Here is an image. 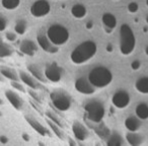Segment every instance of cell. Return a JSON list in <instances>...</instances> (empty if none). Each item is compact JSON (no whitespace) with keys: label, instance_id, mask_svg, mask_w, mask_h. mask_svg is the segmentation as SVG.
Listing matches in <instances>:
<instances>
[{"label":"cell","instance_id":"31","mask_svg":"<svg viewBox=\"0 0 148 146\" xmlns=\"http://www.w3.org/2000/svg\"><path fill=\"white\" fill-rule=\"evenodd\" d=\"M127 9L130 13H136L139 10V5L136 2H130L127 6Z\"/></svg>","mask_w":148,"mask_h":146},{"label":"cell","instance_id":"32","mask_svg":"<svg viewBox=\"0 0 148 146\" xmlns=\"http://www.w3.org/2000/svg\"><path fill=\"white\" fill-rule=\"evenodd\" d=\"M5 37H6L7 41L9 42H14L16 40V34L15 33H12V32H7L5 34Z\"/></svg>","mask_w":148,"mask_h":146},{"label":"cell","instance_id":"10","mask_svg":"<svg viewBox=\"0 0 148 146\" xmlns=\"http://www.w3.org/2000/svg\"><path fill=\"white\" fill-rule=\"evenodd\" d=\"M74 87L78 93H82V95H93L95 93V87L93 86L90 83V81L88 80V78H85V77H80V78H77L75 83H74Z\"/></svg>","mask_w":148,"mask_h":146},{"label":"cell","instance_id":"7","mask_svg":"<svg viewBox=\"0 0 148 146\" xmlns=\"http://www.w3.org/2000/svg\"><path fill=\"white\" fill-rule=\"evenodd\" d=\"M51 11V5L48 0H37L32 4L31 13L33 16L40 19L49 14Z\"/></svg>","mask_w":148,"mask_h":146},{"label":"cell","instance_id":"38","mask_svg":"<svg viewBox=\"0 0 148 146\" xmlns=\"http://www.w3.org/2000/svg\"><path fill=\"white\" fill-rule=\"evenodd\" d=\"M107 51L108 52H112V51H113V46H112L111 44L107 46Z\"/></svg>","mask_w":148,"mask_h":146},{"label":"cell","instance_id":"34","mask_svg":"<svg viewBox=\"0 0 148 146\" xmlns=\"http://www.w3.org/2000/svg\"><path fill=\"white\" fill-rule=\"evenodd\" d=\"M7 27V23L4 19L0 17V32H3Z\"/></svg>","mask_w":148,"mask_h":146},{"label":"cell","instance_id":"47","mask_svg":"<svg viewBox=\"0 0 148 146\" xmlns=\"http://www.w3.org/2000/svg\"><path fill=\"white\" fill-rule=\"evenodd\" d=\"M115 1H118V0H115Z\"/></svg>","mask_w":148,"mask_h":146},{"label":"cell","instance_id":"30","mask_svg":"<svg viewBox=\"0 0 148 146\" xmlns=\"http://www.w3.org/2000/svg\"><path fill=\"white\" fill-rule=\"evenodd\" d=\"M10 84L13 88H15V90H18V91H21V93H25V88L23 87V85L21 84V82H18V81L12 80Z\"/></svg>","mask_w":148,"mask_h":146},{"label":"cell","instance_id":"5","mask_svg":"<svg viewBox=\"0 0 148 146\" xmlns=\"http://www.w3.org/2000/svg\"><path fill=\"white\" fill-rule=\"evenodd\" d=\"M47 36L50 41L58 47L65 45L70 38L69 31L64 25H52L48 29Z\"/></svg>","mask_w":148,"mask_h":146},{"label":"cell","instance_id":"21","mask_svg":"<svg viewBox=\"0 0 148 146\" xmlns=\"http://www.w3.org/2000/svg\"><path fill=\"white\" fill-rule=\"evenodd\" d=\"M71 14L73 15L75 19H82L86 16L87 9H86V7H85L83 4H81V3H76V4H74L73 6H72Z\"/></svg>","mask_w":148,"mask_h":146},{"label":"cell","instance_id":"35","mask_svg":"<svg viewBox=\"0 0 148 146\" xmlns=\"http://www.w3.org/2000/svg\"><path fill=\"white\" fill-rule=\"evenodd\" d=\"M29 95H31V97H34V99H35V101H37L38 103H42V101L40 99V97H38V95L34 90H29Z\"/></svg>","mask_w":148,"mask_h":146},{"label":"cell","instance_id":"4","mask_svg":"<svg viewBox=\"0 0 148 146\" xmlns=\"http://www.w3.org/2000/svg\"><path fill=\"white\" fill-rule=\"evenodd\" d=\"M84 111L86 120H88V121L92 122L95 124L101 123L106 114L103 104L99 101H97V99L87 101L84 106Z\"/></svg>","mask_w":148,"mask_h":146},{"label":"cell","instance_id":"46","mask_svg":"<svg viewBox=\"0 0 148 146\" xmlns=\"http://www.w3.org/2000/svg\"><path fill=\"white\" fill-rule=\"evenodd\" d=\"M0 117H1V112H0Z\"/></svg>","mask_w":148,"mask_h":146},{"label":"cell","instance_id":"8","mask_svg":"<svg viewBox=\"0 0 148 146\" xmlns=\"http://www.w3.org/2000/svg\"><path fill=\"white\" fill-rule=\"evenodd\" d=\"M45 76L48 81L57 83L62 79L63 76V69L57 63H50L46 65L45 68Z\"/></svg>","mask_w":148,"mask_h":146},{"label":"cell","instance_id":"42","mask_svg":"<svg viewBox=\"0 0 148 146\" xmlns=\"http://www.w3.org/2000/svg\"><path fill=\"white\" fill-rule=\"evenodd\" d=\"M145 21H146V23L148 25V14L146 15V19H145Z\"/></svg>","mask_w":148,"mask_h":146},{"label":"cell","instance_id":"11","mask_svg":"<svg viewBox=\"0 0 148 146\" xmlns=\"http://www.w3.org/2000/svg\"><path fill=\"white\" fill-rule=\"evenodd\" d=\"M37 43L40 47L42 48V50L47 53H50V54H55L59 51L58 49V46L54 45L50 39L48 38L47 35H44V34H39L37 36Z\"/></svg>","mask_w":148,"mask_h":146},{"label":"cell","instance_id":"2","mask_svg":"<svg viewBox=\"0 0 148 146\" xmlns=\"http://www.w3.org/2000/svg\"><path fill=\"white\" fill-rule=\"evenodd\" d=\"M136 47V38L129 25L123 23L120 27V52L122 55L129 56Z\"/></svg>","mask_w":148,"mask_h":146},{"label":"cell","instance_id":"27","mask_svg":"<svg viewBox=\"0 0 148 146\" xmlns=\"http://www.w3.org/2000/svg\"><path fill=\"white\" fill-rule=\"evenodd\" d=\"M107 144L110 146H118V145H122L123 141H122V138L120 137L118 134H114V135H112L111 138L108 140Z\"/></svg>","mask_w":148,"mask_h":146},{"label":"cell","instance_id":"28","mask_svg":"<svg viewBox=\"0 0 148 146\" xmlns=\"http://www.w3.org/2000/svg\"><path fill=\"white\" fill-rule=\"evenodd\" d=\"M15 33L18 34V35H23L27 29V23H25V21L21 19V21H17V23H15Z\"/></svg>","mask_w":148,"mask_h":146},{"label":"cell","instance_id":"18","mask_svg":"<svg viewBox=\"0 0 148 146\" xmlns=\"http://www.w3.org/2000/svg\"><path fill=\"white\" fill-rule=\"evenodd\" d=\"M125 127L128 131L130 132H137L138 130L141 127V122H140V119L136 116H130L127 119L125 120Z\"/></svg>","mask_w":148,"mask_h":146},{"label":"cell","instance_id":"19","mask_svg":"<svg viewBox=\"0 0 148 146\" xmlns=\"http://www.w3.org/2000/svg\"><path fill=\"white\" fill-rule=\"evenodd\" d=\"M27 71H29L38 81H41V82H43V83H46L48 81V79L46 78V76H45V73H43V72L41 71V69H40L37 65H35V64H29V65H27Z\"/></svg>","mask_w":148,"mask_h":146},{"label":"cell","instance_id":"17","mask_svg":"<svg viewBox=\"0 0 148 146\" xmlns=\"http://www.w3.org/2000/svg\"><path fill=\"white\" fill-rule=\"evenodd\" d=\"M19 79H21L25 85L31 87L32 89L40 88V83L38 82V80L33 76V75H31V73H27V72L21 71L19 72Z\"/></svg>","mask_w":148,"mask_h":146},{"label":"cell","instance_id":"16","mask_svg":"<svg viewBox=\"0 0 148 146\" xmlns=\"http://www.w3.org/2000/svg\"><path fill=\"white\" fill-rule=\"evenodd\" d=\"M25 120L27 122L29 123V125L35 130L37 133H39L40 135L42 136H49L50 135V132L47 128H45L43 125H42L40 122H38L36 119H34L33 117H29V116H25Z\"/></svg>","mask_w":148,"mask_h":146},{"label":"cell","instance_id":"9","mask_svg":"<svg viewBox=\"0 0 148 146\" xmlns=\"http://www.w3.org/2000/svg\"><path fill=\"white\" fill-rule=\"evenodd\" d=\"M130 95L124 89H120L117 90L112 97V104L114 105V107L117 109H126L130 104Z\"/></svg>","mask_w":148,"mask_h":146},{"label":"cell","instance_id":"40","mask_svg":"<svg viewBox=\"0 0 148 146\" xmlns=\"http://www.w3.org/2000/svg\"><path fill=\"white\" fill-rule=\"evenodd\" d=\"M91 27H92V23L89 21V23H86V29H91Z\"/></svg>","mask_w":148,"mask_h":146},{"label":"cell","instance_id":"20","mask_svg":"<svg viewBox=\"0 0 148 146\" xmlns=\"http://www.w3.org/2000/svg\"><path fill=\"white\" fill-rule=\"evenodd\" d=\"M0 72L1 74L5 77L6 79L9 80H14V81H18L19 79V74H17V72L14 69L8 67V66H0Z\"/></svg>","mask_w":148,"mask_h":146},{"label":"cell","instance_id":"48","mask_svg":"<svg viewBox=\"0 0 148 146\" xmlns=\"http://www.w3.org/2000/svg\"><path fill=\"white\" fill-rule=\"evenodd\" d=\"M0 44H1V41H0Z\"/></svg>","mask_w":148,"mask_h":146},{"label":"cell","instance_id":"26","mask_svg":"<svg viewBox=\"0 0 148 146\" xmlns=\"http://www.w3.org/2000/svg\"><path fill=\"white\" fill-rule=\"evenodd\" d=\"M21 4V0H1V5L7 10H14Z\"/></svg>","mask_w":148,"mask_h":146},{"label":"cell","instance_id":"29","mask_svg":"<svg viewBox=\"0 0 148 146\" xmlns=\"http://www.w3.org/2000/svg\"><path fill=\"white\" fill-rule=\"evenodd\" d=\"M46 116H47L48 118H49L51 121H53L54 123H56L57 125H59L60 127H62L63 128V124H62V121H61V119H60L59 117H58L57 115H56L54 112H52V111H47L46 112Z\"/></svg>","mask_w":148,"mask_h":146},{"label":"cell","instance_id":"39","mask_svg":"<svg viewBox=\"0 0 148 146\" xmlns=\"http://www.w3.org/2000/svg\"><path fill=\"white\" fill-rule=\"evenodd\" d=\"M5 79H6V78H5V77L3 76L2 74H1V72H0V82H4Z\"/></svg>","mask_w":148,"mask_h":146},{"label":"cell","instance_id":"23","mask_svg":"<svg viewBox=\"0 0 148 146\" xmlns=\"http://www.w3.org/2000/svg\"><path fill=\"white\" fill-rule=\"evenodd\" d=\"M126 140L127 142L130 144V145H133V146H136V145H140L143 141V138L142 136H140L137 132H128L126 134Z\"/></svg>","mask_w":148,"mask_h":146},{"label":"cell","instance_id":"3","mask_svg":"<svg viewBox=\"0 0 148 146\" xmlns=\"http://www.w3.org/2000/svg\"><path fill=\"white\" fill-rule=\"evenodd\" d=\"M88 80L95 88H103L111 84L113 80V74L109 68L105 66H97L89 72Z\"/></svg>","mask_w":148,"mask_h":146},{"label":"cell","instance_id":"33","mask_svg":"<svg viewBox=\"0 0 148 146\" xmlns=\"http://www.w3.org/2000/svg\"><path fill=\"white\" fill-rule=\"evenodd\" d=\"M140 67H141V62H140L139 60H134V61L131 63V69L134 70V71L139 70Z\"/></svg>","mask_w":148,"mask_h":146},{"label":"cell","instance_id":"45","mask_svg":"<svg viewBox=\"0 0 148 146\" xmlns=\"http://www.w3.org/2000/svg\"><path fill=\"white\" fill-rule=\"evenodd\" d=\"M0 62H2V59H1V58H0Z\"/></svg>","mask_w":148,"mask_h":146},{"label":"cell","instance_id":"22","mask_svg":"<svg viewBox=\"0 0 148 146\" xmlns=\"http://www.w3.org/2000/svg\"><path fill=\"white\" fill-rule=\"evenodd\" d=\"M135 89L142 95H148V76H141L135 81Z\"/></svg>","mask_w":148,"mask_h":146},{"label":"cell","instance_id":"13","mask_svg":"<svg viewBox=\"0 0 148 146\" xmlns=\"http://www.w3.org/2000/svg\"><path fill=\"white\" fill-rule=\"evenodd\" d=\"M72 131H73L74 137L77 140L84 141L88 137V131L84 127V125H82L80 122H74L73 125H72Z\"/></svg>","mask_w":148,"mask_h":146},{"label":"cell","instance_id":"14","mask_svg":"<svg viewBox=\"0 0 148 146\" xmlns=\"http://www.w3.org/2000/svg\"><path fill=\"white\" fill-rule=\"evenodd\" d=\"M19 50L23 54L27 56H34L38 51V45L32 40H23L19 45Z\"/></svg>","mask_w":148,"mask_h":146},{"label":"cell","instance_id":"24","mask_svg":"<svg viewBox=\"0 0 148 146\" xmlns=\"http://www.w3.org/2000/svg\"><path fill=\"white\" fill-rule=\"evenodd\" d=\"M135 114L140 120L148 119V105L146 103H140L135 109Z\"/></svg>","mask_w":148,"mask_h":146},{"label":"cell","instance_id":"41","mask_svg":"<svg viewBox=\"0 0 148 146\" xmlns=\"http://www.w3.org/2000/svg\"><path fill=\"white\" fill-rule=\"evenodd\" d=\"M145 54H146V55L148 56V45L146 46V48H145Z\"/></svg>","mask_w":148,"mask_h":146},{"label":"cell","instance_id":"36","mask_svg":"<svg viewBox=\"0 0 148 146\" xmlns=\"http://www.w3.org/2000/svg\"><path fill=\"white\" fill-rule=\"evenodd\" d=\"M0 142H1L2 144H6L7 142H8V138L4 135H1L0 136Z\"/></svg>","mask_w":148,"mask_h":146},{"label":"cell","instance_id":"43","mask_svg":"<svg viewBox=\"0 0 148 146\" xmlns=\"http://www.w3.org/2000/svg\"><path fill=\"white\" fill-rule=\"evenodd\" d=\"M2 104H3V101H2V99H0V105H2Z\"/></svg>","mask_w":148,"mask_h":146},{"label":"cell","instance_id":"15","mask_svg":"<svg viewBox=\"0 0 148 146\" xmlns=\"http://www.w3.org/2000/svg\"><path fill=\"white\" fill-rule=\"evenodd\" d=\"M4 95H5V97H6V99H8L9 103L11 104V106H12L15 110H18V111L21 110V108H23V101L16 93L8 89V90H5Z\"/></svg>","mask_w":148,"mask_h":146},{"label":"cell","instance_id":"12","mask_svg":"<svg viewBox=\"0 0 148 146\" xmlns=\"http://www.w3.org/2000/svg\"><path fill=\"white\" fill-rule=\"evenodd\" d=\"M101 23L103 25V29L108 34L112 33L117 27V19L113 13L106 12L101 16Z\"/></svg>","mask_w":148,"mask_h":146},{"label":"cell","instance_id":"1","mask_svg":"<svg viewBox=\"0 0 148 146\" xmlns=\"http://www.w3.org/2000/svg\"><path fill=\"white\" fill-rule=\"evenodd\" d=\"M97 52V46L92 41H84L79 44L75 49L72 51L70 59L74 64L81 65L86 63L91 59Z\"/></svg>","mask_w":148,"mask_h":146},{"label":"cell","instance_id":"44","mask_svg":"<svg viewBox=\"0 0 148 146\" xmlns=\"http://www.w3.org/2000/svg\"><path fill=\"white\" fill-rule=\"evenodd\" d=\"M146 5L148 6V0H146Z\"/></svg>","mask_w":148,"mask_h":146},{"label":"cell","instance_id":"6","mask_svg":"<svg viewBox=\"0 0 148 146\" xmlns=\"http://www.w3.org/2000/svg\"><path fill=\"white\" fill-rule=\"evenodd\" d=\"M50 99H51V105L53 106V108L60 112L68 111L71 107V97L66 91L61 89L52 91L50 93Z\"/></svg>","mask_w":148,"mask_h":146},{"label":"cell","instance_id":"37","mask_svg":"<svg viewBox=\"0 0 148 146\" xmlns=\"http://www.w3.org/2000/svg\"><path fill=\"white\" fill-rule=\"evenodd\" d=\"M23 138L25 140V141H29V136L27 135V134H25V133L23 134Z\"/></svg>","mask_w":148,"mask_h":146},{"label":"cell","instance_id":"25","mask_svg":"<svg viewBox=\"0 0 148 146\" xmlns=\"http://www.w3.org/2000/svg\"><path fill=\"white\" fill-rule=\"evenodd\" d=\"M47 123H48V125L50 126L51 130L53 131V133L55 134L58 138H60V139H64L65 134H64V131L62 130V127H60L59 125H57L56 123H54V122L51 121L50 119L47 120Z\"/></svg>","mask_w":148,"mask_h":146}]
</instances>
